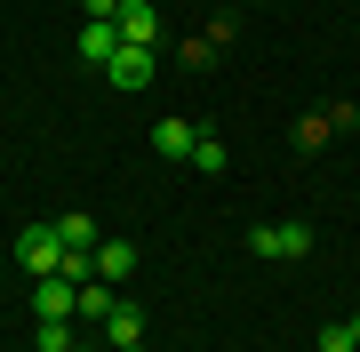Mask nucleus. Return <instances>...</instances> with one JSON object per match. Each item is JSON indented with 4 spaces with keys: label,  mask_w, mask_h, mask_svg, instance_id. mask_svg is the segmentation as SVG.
<instances>
[{
    "label": "nucleus",
    "mask_w": 360,
    "mask_h": 352,
    "mask_svg": "<svg viewBox=\"0 0 360 352\" xmlns=\"http://www.w3.org/2000/svg\"><path fill=\"white\" fill-rule=\"evenodd\" d=\"M16 264H25L32 280L65 273V240H56V224H25V233H16Z\"/></svg>",
    "instance_id": "obj_1"
},
{
    "label": "nucleus",
    "mask_w": 360,
    "mask_h": 352,
    "mask_svg": "<svg viewBox=\"0 0 360 352\" xmlns=\"http://www.w3.org/2000/svg\"><path fill=\"white\" fill-rule=\"evenodd\" d=\"M248 248H257L264 264H304V256H312V233H304V224H257Z\"/></svg>",
    "instance_id": "obj_2"
},
{
    "label": "nucleus",
    "mask_w": 360,
    "mask_h": 352,
    "mask_svg": "<svg viewBox=\"0 0 360 352\" xmlns=\"http://www.w3.org/2000/svg\"><path fill=\"white\" fill-rule=\"evenodd\" d=\"M153 72H160V65H153V48H120L112 65H104V80H112L120 96H136V89H153Z\"/></svg>",
    "instance_id": "obj_3"
},
{
    "label": "nucleus",
    "mask_w": 360,
    "mask_h": 352,
    "mask_svg": "<svg viewBox=\"0 0 360 352\" xmlns=\"http://www.w3.org/2000/svg\"><path fill=\"white\" fill-rule=\"evenodd\" d=\"M72 304H80V280H65V273L32 280V313L40 320H72Z\"/></svg>",
    "instance_id": "obj_4"
},
{
    "label": "nucleus",
    "mask_w": 360,
    "mask_h": 352,
    "mask_svg": "<svg viewBox=\"0 0 360 352\" xmlns=\"http://www.w3.org/2000/svg\"><path fill=\"white\" fill-rule=\"evenodd\" d=\"M112 25H120V40H129V48H153V40H160V8H153V0H120Z\"/></svg>",
    "instance_id": "obj_5"
},
{
    "label": "nucleus",
    "mask_w": 360,
    "mask_h": 352,
    "mask_svg": "<svg viewBox=\"0 0 360 352\" xmlns=\"http://www.w3.org/2000/svg\"><path fill=\"white\" fill-rule=\"evenodd\" d=\"M120 48H129V40H120V25H80V65H96V72H104Z\"/></svg>",
    "instance_id": "obj_6"
},
{
    "label": "nucleus",
    "mask_w": 360,
    "mask_h": 352,
    "mask_svg": "<svg viewBox=\"0 0 360 352\" xmlns=\"http://www.w3.org/2000/svg\"><path fill=\"white\" fill-rule=\"evenodd\" d=\"M193 136H200V129H193V120H176V112L153 120V152H160V160H193Z\"/></svg>",
    "instance_id": "obj_7"
},
{
    "label": "nucleus",
    "mask_w": 360,
    "mask_h": 352,
    "mask_svg": "<svg viewBox=\"0 0 360 352\" xmlns=\"http://www.w3.org/2000/svg\"><path fill=\"white\" fill-rule=\"evenodd\" d=\"M104 344H144V313H136V304H112V313H104Z\"/></svg>",
    "instance_id": "obj_8"
},
{
    "label": "nucleus",
    "mask_w": 360,
    "mask_h": 352,
    "mask_svg": "<svg viewBox=\"0 0 360 352\" xmlns=\"http://www.w3.org/2000/svg\"><path fill=\"white\" fill-rule=\"evenodd\" d=\"M136 273V248L129 240H96V280H129Z\"/></svg>",
    "instance_id": "obj_9"
},
{
    "label": "nucleus",
    "mask_w": 360,
    "mask_h": 352,
    "mask_svg": "<svg viewBox=\"0 0 360 352\" xmlns=\"http://www.w3.org/2000/svg\"><path fill=\"white\" fill-rule=\"evenodd\" d=\"M112 280H80V304H72V320H104V313H112Z\"/></svg>",
    "instance_id": "obj_10"
},
{
    "label": "nucleus",
    "mask_w": 360,
    "mask_h": 352,
    "mask_svg": "<svg viewBox=\"0 0 360 352\" xmlns=\"http://www.w3.org/2000/svg\"><path fill=\"white\" fill-rule=\"evenodd\" d=\"M56 240H65V248H96L104 233H96V216H80V209H72V216H56Z\"/></svg>",
    "instance_id": "obj_11"
},
{
    "label": "nucleus",
    "mask_w": 360,
    "mask_h": 352,
    "mask_svg": "<svg viewBox=\"0 0 360 352\" xmlns=\"http://www.w3.org/2000/svg\"><path fill=\"white\" fill-rule=\"evenodd\" d=\"M32 352H80V337H72V320H40V337H32Z\"/></svg>",
    "instance_id": "obj_12"
},
{
    "label": "nucleus",
    "mask_w": 360,
    "mask_h": 352,
    "mask_svg": "<svg viewBox=\"0 0 360 352\" xmlns=\"http://www.w3.org/2000/svg\"><path fill=\"white\" fill-rule=\"evenodd\" d=\"M193 169H208V176L224 169V144H217V136H193Z\"/></svg>",
    "instance_id": "obj_13"
},
{
    "label": "nucleus",
    "mask_w": 360,
    "mask_h": 352,
    "mask_svg": "<svg viewBox=\"0 0 360 352\" xmlns=\"http://www.w3.org/2000/svg\"><path fill=\"white\" fill-rule=\"evenodd\" d=\"M80 16H89V25H112V16H120V0H80Z\"/></svg>",
    "instance_id": "obj_14"
},
{
    "label": "nucleus",
    "mask_w": 360,
    "mask_h": 352,
    "mask_svg": "<svg viewBox=\"0 0 360 352\" xmlns=\"http://www.w3.org/2000/svg\"><path fill=\"white\" fill-rule=\"evenodd\" d=\"M321 352H352V328L336 320V328H321Z\"/></svg>",
    "instance_id": "obj_15"
},
{
    "label": "nucleus",
    "mask_w": 360,
    "mask_h": 352,
    "mask_svg": "<svg viewBox=\"0 0 360 352\" xmlns=\"http://www.w3.org/2000/svg\"><path fill=\"white\" fill-rule=\"evenodd\" d=\"M345 328H352V352H360V313H352V320H345Z\"/></svg>",
    "instance_id": "obj_16"
},
{
    "label": "nucleus",
    "mask_w": 360,
    "mask_h": 352,
    "mask_svg": "<svg viewBox=\"0 0 360 352\" xmlns=\"http://www.w3.org/2000/svg\"><path fill=\"white\" fill-rule=\"evenodd\" d=\"M80 352H104V344H80Z\"/></svg>",
    "instance_id": "obj_17"
}]
</instances>
